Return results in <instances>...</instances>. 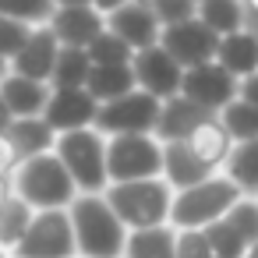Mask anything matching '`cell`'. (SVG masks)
Wrapping results in <instances>:
<instances>
[{
    "label": "cell",
    "mask_w": 258,
    "mask_h": 258,
    "mask_svg": "<svg viewBox=\"0 0 258 258\" xmlns=\"http://www.w3.org/2000/svg\"><path fill=\"white\" fill-rule=\"evenodd\" d=\"M173 258H212L205 230H173Z\"/></svg>",
    "instance_id": "33"
},
{
    "label": "cell",
    "mask_w": 258,
    "mask_h": 258,
    "mask_svg": "<svg viewBox=\"0 0 258 258\" xmlns=\"http://www.w3.org/2000/svg\"><path fill=\"white\" fill-rule=\"evenodd\" d=\"M106 32H113L120 43H127L131 50H145L159 43L163 25L156 22V15L142 4H124L120 11L106 15Z\"/></svg>",
    "instance_id": "15"
},
{
    "label": "cell",
    "mask_w": 258,
    "mask_h": 258,
    "mask_svg": "<svg viewBox=\"0 0 258 258\" xmlns=\"http://www.w3.org/2000/svg\"><path fill=\"white\" fill-rule=\"evenodd\" d=\"M254 202H258V195H254Z\"/></svg>",
    "instance_id": "46"
},
{
    "label": "cell",
    "mask_w": 258,
    "mask_h": 258,
    "mask_svg": "<svg viewBox=\"0 0 258 258\" xmlns=\"http://www.w3.org/2000/svg\"><path fill=\"white\" fill-rule=\"evenodd\" d=\"M156 113H159V99L145 96V92H127L113 103H103L96 113V131L99 135H152L156 127Z\"/></svg>",
    "instance_id": "8"
},
{
    "label": "cell",
    "mask_w": 258,
    "mask_h": 258,
    "mask_svg": "<svg viewBox=\"0 0 258 258\" xmlns=\"http://www.w3.org/2000/svg\"><path fill=\"white\" fill-rule=\"evenodd\" d=\"M85 53H89V64L92 68H124V64H131V57H135V50L127 46V43H120L113 32H99L89 46H85Z\"/></svg>",
    "instance_id": "29"
},
{
    "label": "cell",
    "mask_w": 258,
    "mask_h": 258,
    "mask_svg": "<svg viewBox=\"0 0 258 258\" xmlns=\"http://www.w3.org/2000/svg\"><path fill=\"white\" fill-rule=\"evenodd\" d=\"M240 195L254 198L258 195V138H247V142H237L219 170Z\"/></svg>",
    "instance_id": "21"
},
{
    "label": "cell",
    "mask_w": 258,
    "mask_h": 258,
    "mask_svg": "<svg viewBox=\"0 0 258 258\" xmlns=\"http://www.w3.org/2000/svg\"><path fill=\"white\" fill-rule=\"evenodd\" d=\"M0 258H11V254H8V251H0Z\"/></svg>",
    "instance_id": "45"
},
{
    "label": "cell",
    "mask_w": 258,
    "mask_h": 258,
    "mask_svg": "<svg viewBox=\"0 0 258 258\" xmlns=\"http://www.w3.org/2000/svg\"><path fill=\"white\" fill-rule=\"evenodd\" d=\"M131 75H135V89L152 96V99H170L180 92V64L156 43V46H145V50H135L131 57Z\"/></svg>",
    "instance_id": "9"
},
{
    "label": "cell",
    "mask_w": 258,
    "mask_h": 258,
    "mask_svg": "<svg viewBox=\"0 0 258 258\" xmlns=\"http://www.w3.org/2000/svg\"><path fill=\"white\" fill-rule=\"evenodd\" d=\"M195 4L198 0H156L152 15H156L159 25H177V22L195 18Z\"/></svg>",
    "instance_id": "34"
},
{
    "label": "cell",
    "mask_w": 258,
    "mask_h": 258,
    "mask_svg": "<svg viewBox=\"0 0 258 258\" xmlns=\"http://www.w3.org/2000/svg\"><path fill=\"white\" fill-rule=\"evenodd\" d=\"M0 251H4V247H0Z\"/></svg>",
    "instance_id": "47"
},
{
    "label": "cell",
    "mask_w": 258,
    "mask_h": 258,
    "mask_svg": "<svg viewBox=\"0 0 258 258\" xmlns=\"http://www.w3.org/2000/svg\"><path fill=\"white\" fill-rule=\"evenodd\" d=\"M11 120H15V117H11V110H8V103H4V99H0V135H4V131L11 127Z\"/></svg>",
    "instance_id": "39"
},
{
    "label": "cell",
    "mask_w": 258,
    "mask_h": 258,
    "mask_svg": "<svg viewBox=\"0 0 258 258\" xmlns=\"http://www.w3.org/2000/svg\"><path fill=\"white\" fill-rule=\"evenodd\" d=\"M96 113H99V103L85 89H50L43 120L53 135H68V131L96 127Z\"/></svg>",
    "instance_id": "12"
},
{
    "label": "cell",
    "mask_w": 258,
    "mask_h": 258,
    "mask_svg": "<svg viewBox=\"0 0 258 258\" xmlns=\"http://www.w3.org/2000/svg\"><path fill=\"white\" fill-rule=\"evenodd\" d=\"M11 187H15V198H22L32 212L68 209L78 195L68 170L60 166V159L53 152H43V156L18 163V170L11 173Z\"/></svg>",
    "instance_id": "2"
},
{
    "label": "cell",
    "mask_w": 258,
    "mask_h": 258,
    "mask_svg": "<svg viewBox=\"0 0 258 258\" xmlns=\"http://www.w3.org/2000/svg\"><path fill=\"white\" fill-rule=\"evenodd\" d=\"M0 99L8 103L11 117L22 120V117H43L46 110V99H50V85L43 82H29V78H18V75H4L0 78Z\"/></svg>",
    "instance_id": "19"
},
{
    "label": "cell",
    "mask_w": 258,
    "mask_h": 258,
    "mask_svg": "<svg viewBox=\"0 0 258 258\" xmlns=\"http://www.w3.org/2000/svg\"><path fill=\"white\" fill-rule=\"evenodd\" d=\"M124 4H131V0H92V8L106 18V15H113V11H120Z\"/></svg>",
    "instance_id": "38"
},
{
    "label": "cell",
    "mask_w": 258,
    "mask_h": 258,
    "mask_svg": "<svg viewBox=\"0 0 258 258\" xmlns=\"http://www.w3.org/2000/svg\"><path fill=\"white\" fill-rule=\"evenodd\" d=\"M195 18L216 39H223V36H230V32H237V29L247 25L240 0H198V4H195Z\"/></svg>",
    "instance_id": "23"
},
{
    "label": "cell",
    "mask_w": 258,
    "mask_h": 258,
    "mask_svg": "<svg viewBox=\"0 0 258 258\" xmlns=\"http://www.w3.org/2000/svg\"><path fill=\"white\" fill-rule=\"evenodd\" d=\"M89 71H92V64H89V53L85 50L60 46L57 64H53V75H50V89H85Z\"/></svg>",
    "instance_id": "26"
},
{
    "label": "cell",
    "mask_w": 258,
    "mask_h": 258,
    "mask_svg": "<svg viewBox=\"0 0 258 258\" xmlns=\"http://www.w3.org/2000/svg\"><path fill=\"white\" fill-rule=\"evenodd\" d=\"M57 53H60L57 36H53L46 25H36V29L29 32L25 46L18 50V57L8 64V71L18 75V78H29V82H43V85H50V75H53Z\"/></svg>",
    "instance_id": "13"
},
{
    "label": "cell",
    "mask_w": 258,
    "mask_h": 258,
    "mask_svg": "<svg viewBox=\"0 0 258 258\" xmlns=\"http://www.w3.org/2000/svg\"><path fill=\"white\" fill-rule=\"evenodd\" d=\"M180 96L209 113H219L230 99H237V78L226 75L216 60H209V64L187 68L180 75Z\"/></svg>",
    "instance_id": "11"
},
{
    "label": "cell",
    "mask_w": 258,
    "mask_h": 258,
    "mask_svg": "<svg viewBox=\"0 0 258 258\" xmlns=\"http://www.w3.org/2000/svg\"><path fill=\"white\" fill-rule=\"evenodd\" d=\"M53 15V0H0V18H15L25 25H46Z\"/></svg>",
    "instance_id": "31"
},
{
    "label": "cell",
    "mask_w": 258,
    "mask_h": 258,
    "mask_svg": "<svg viewBox=\"0 0 258 258\" xmlns=\"http://www.w3.org/2000/svg\"><path fill=\"white\" fill-rule=\"evenodd\" d=\"M216 64L226 75H233L237 82L247 78V75H254L258 71V36L247 25L237 29V32H230V36H223L216 43Z\"/></svg>",
    "instance_id": "18"
},
{
    "label": "cell",
    "mask_w": 258,
    "mask_h": 258,
    "mask_svg": "<svg viewBox=\"0 0 258 258\" xmlns=\"http://www.w3.org/2000/svg\"><path fill=\"white\" fill-rule=\"evenodd\" d=\"M4 75H8V60H4V57H0V78H4Z\"/></svg>",
    "instance_id": "44"
},
{
    "label": "cell",
    "mask_w": 258,
    "mask_h": 258,
    "mask_svg": "<svg viewBox=\"0 0 258 258\" xmlns=\"http://www.w3.org/2000/svg\"><path fill=\"white\" fill-rule=\"evenodd\" d=\"M240 8H244V22H247V29L258 36V0H240Z\"/></svg>",
    "instance_id": "37"
},
{
    "label": "cell",
    "mask_w": 258,
    "mask_h": 258,
    "mask_svg": "<svg viewBox=\"0 0 258 258\" xmlns=\"http://www.w3.org/2000/svg\"><path fill=\"white\" fill-rule=\"evenodd\" d=\"M216 43L219 39L198 18H187V22H177V25H163V32H159V46L180 64V71L216 60Z\"/></svg>",
    "instance_id": "10"
},
{
    "label": "cell",
    "mask_w": 258,
    "mask_h": 258,
    "mask_svg": "<svg viewBox=\"0 0 258 258\" xmlns=\"http://www.w3.org/2000/svg\"><path fill=\"white\" fill-rule=\"evenodd\" d=\"M240 258H258V240H254V244H251V247H247V251H244Z\"/></svg>",
    "instance_id": "42"
},
{
    "label": "cell",
    "mask_w": 258,
    "mask_h": 258,
    "mask_svg": "<svg viewBox=\"0 0 258 258\" xmlns=\"http://www.w3.org/2000/svg\"><path fill=\"white\" fill-rule=\"evenodd\" d=\"M184 145H187V149H191V152H195L209 170H216V173H219V170H223V163H226V156H230V149H233V138L223 131V124H219V120H216V113H212V117H205V120H202V124L184 138Z\"/></svg>",
    "instance_id": "20"
},
{
    "label": "cell",
    "mask_w": 258,
    "mask_h": 258,
    "mask_svg": "<svg viewBox=\"0 0 258 258\" xmlns=\"http://www.w3.org/2000/svg\"><path fill=\"white\" fill-rule=\"evenodd\" d=\"M71 233H75V254L78 258H120L127 230L113 216L103 195H75L68 205Z\"/></svg>",
    "instance_id": "1"
},
{
    "label": "cell",
    "mask_w": 258,
    "mask_h": 258,
    "mask_svg": "<svg viewBox=\"0 0 258 258\" xmlns=\"http://www.w3.org/2000/svg\"><path fill=\"white\" fill-rule=\"evenodd\" d=\"M219 223H223V226H226L244 247H251V244L258 240V202L244 195V198H240V202H237Z\"/></svg>",
    "instance_id": "30"
},
{
    "label": "cell",
    "mask_w": 258,
    "mask_h": 258,
    "mask_svg": "<svg viewBox=\"0 0 258 258\" xmlns=\"http://www.w3.org/2000/svg\"><path fill=\"white\" fill-rule=\"evenodd\" d=\"M173 226H149V230H127L124 254L120 258H173Z\"/></svg>",
    "instance_id": "25"
},
{
    "label": "cell",
    "mask_w": 258,
    "mask_h": 258,
    "mask_svg": "<svg viewBox=\"0 0 258 258\" xmlns=\"http://www.w3.org/2000/svg\"><path fill=\"white\" fill-rule=\"evenodd\" d=\"M205 117H212V113L202 110V106H195L191 99H184V96L177 92V96H170V99L159 103L152 138H156L159 145H166V142H184V138L205 120Z\"/></svg>",
    "instance_id": "16"
},
{
    "label": "cell",
    "mask_w": 258,
    "mask_h": 258,
    "mask_svg": "<svg viewBox=\"0 0 258 258\" xmlns=\"http://www.w3.org/2000/svg\"><path fill=\"white\" fill-rule=\"evenodd\" d=\"M11 258H78L68 209L36 212L25 237L11 247Z\"/></svg>",
    "instance_id": "7"
},
{
    "label": "cell",
    "mask_w": 258,
    "mask_h": 258,
    "mask_svg": "<svg viewBox=\"0 0 258 258\" xmlns=\"http://www.w3.org/2000/svg\"><path fill=\"white\" fill-rule=\"evenodd\" d=\"M212 258H216V254H212Z\"/></svg>",
    "instance_id": "48"
},
{
    "label": "cell",
    "mask_w": 258,
    "mask_h": 258,
    "mask_svg": "<svg viewBox=\"0 0 258 258\" xmlns=\"http://www.w3.org/2000/svg\"><path fill=\"white\" fill-rule=\"evenodd\" d=\"M11 195H15V187H11V177H4V173H0V205H4Z\"/></svg>",
    "instance_id": "40"
},
{
    "label": "cell",
    "mask_w": 258,
    "mask_h": 258,
    "mask_svg": "<svg viewBox=\"0 0 258 258\" xmlns=\"http://www.w3.org/2000/svg\"><path fill=\"white\" fill-rule=\"evenodd\" d=\"M29 32H32V25H25V22H15V18H0V57H4L8 64L18 57V50L25 46Z\"/></svg>",
    "instance_id": "32"
},
{
    "label": "cell",
    "mask_w": 258,
    "mask_h": 258,
    "mask_svg": "<svg viewBox=\"0 0 258 258\" xmlns=\"http://www.w3.org/2000/svg\"><path fill=\"white\" fill-rule=\"evenodd\" d=\"M163 170V145L152 135H110L106 138V180L131 184L159 177Z\"/></svg>",
    "instance_id": "6"
},
{
    "label": "cell",
    "mask_w": 258,
    "mask_h": 258,
    "mask_svg": "<svg viewBox=\"0 0 258 258\" xmlns=\"http://www.w3.org/2000/svg\"><path fill=\"white\" fill-rule=\"evenodd\" d=\"M131 4H142V8H149V11H152V8H156V0H131Z\"/></svg>",
    "instance_id": "43"
},
{
    "label": "cell",
    "mask_w": 258,
    "mask_h": 258,
    "mask_svg": "<svg viewBox=\"0 0 258 258\" xmlns=\"http://www.w3.org/2000/svg\"><path fill=\"white\" fill-rule=\"evenodd\" d=\"M46 29L57 36V43H60V46L85 50V46H89L103 29H106V18H103L92 4H85V8H53V15H50Z\"/></svg>",
    "instance_id": "14"
},
{
    "label": "cell",
    "mask_w": 258,
    "mask_h": 258,
    "mask_svg": "<svg viewBox=\"0 0 258 258\" xmlns=\"http://www.w3.org/2000/svg\"><path fill=\"white\" fill-rule=\"evenodd\" d=\"M4 135H8V142L15 145V152H18L22 163L32 159V156L53 152V142H57V135L46 127L43 117H22V120H11V127H8Z\"/></svg>",
    "instance_id": "22"
},
{
    "label": "cell",
    "mask_w": 258,
    "mask_h": 258,
    "mask_svg": "<svg viewBox=\"0 0 258 258\" xmlns=\"http://www.w3.org/2000/svg\"><path fill=\"white\" fill-rule=\"evenodd\" d=\"M92 0H53V8H85Z\"/></svg>",
    "instance_id": "41"
},
{
    "label": "cell",
    "mask_w": 258,
    "mask_h": 258,
    "mask_svg": "<svg viewBox=\"0 0 258 258\" xmlns=\"http://www.w3.org/2000/svg\"><path fill=\"white\" fill-rule=\"evenodd\" d=\"M53 156L68 170L78 195H103L106 191V184H110L106 180V135H99L96 127L57 135Z\"/></svg>",
    "instance_id": "4"
},
{
    "label": "cell",
    "mask_w": 258,
    "mask_h": 258,
    "mask_svg": "<svg viewBox=\"0 0 258 258\" xmlns=\"http://www.w3.org/2000/svg\"><path fill=\"white\" fill-rule=\"evenodd\" d=\"M32 216H36V212H32L22 198H15V195H11L4 205H0V247H4L8 254H11V247L25 237Z\"/></svg>",
    "instance_id": "28"
},
{
    "label": "cell",
    "mask_w": 258,
    "mask_h": 258,
    "mask_svg": "<svg viewBox=\"0 0 258 258\" xmlns=\"http://www.w3.org/2000/svg\"><path fill=\"white\" fill-rule=\"evenodd\" d=\"M237 99H244L247 106H254V110H258V71L237 82Z\"/></svg>",
    "instance_id": "36"
},
{
    "label": "cell",
    "mask_w": 258,
    "mask_h": 258,
    "mask_svg": "<svg viewBox=\"0 0 258 258\" xmlns=\"http://www.w3.org/2000/svg\"><path fill=\"white\" fill-rule=\"evenodd\" d=\"M244 195L223 177V173H212L209 180L187 187V191H173V202H170V226L173 230H205L212 223H219Z\"/></svg>",
    "instance_id": "5"
},
{
    "label": "cell",
    "mask_w": 258,
    "mask_h": 258,
    "mask_svg": "<svg viewBox=\"0 0 258 258\" xmlns=\"http://www.w3.org/2000/svg\"><path fill=\"white\" fill-rule=\"evenodd\" d=\"M113 216L124 223V230H149V226H170V202L173 191L163 177L131 180V184H106L103 191Z\"/></svg>",
    "instance_id": "3"
},
{
    "label": "cell",
    "mask_w": 258,
    "mask_h": 258,
    "mask_svg": "<svg viewBox=\"0 0 258 258\" xmlns=\"http://www.w3.org/2000/svg\"><path fill=\"white\" fill-rule=\"evenodd\" d=\"M85 92L103 106V103H113L127 92H135V75H131V64L124 68H92L89 78H85Z\"/></svg>",
    "instance_id": "24"
},
{
    "label": "cell",
    "mask_w": 258,
    "mask_h": 258,
    "mask_svg": "<svg viewBox=\"0 0 258 258\" xmlns=\"http://www.w3.org/2000/svg\"><path fill=\"white\" fill-rule=\"evenodd\" d=\"M216 170H209L184 142H166L163 145V170L159 177L170 184V191H187L202 180H209Z\"/></svg>",
    "instance_id": "17"
},
{
    "label": "cell",
    "mask_w": 258,
    "mask_h": 258,
    "mask_svg": "<svg viewBox=\"0 0 258 258\" xmlns=\"http://www.w3.org/2000/svg\"><path fill=\"white\" fill-rule=\"evenodd\" d=\"M216 120H219L223 131L233 138V145H237V142H247V138H258V110L247 106L244 99H230V103L216 113Z\"/></svg>",
    "instance_id": "27"
},
{
    "label": "cell",
    "mask_w": 258,
    "mask_h": 258,
    "mask_svg": "<svg viewBox=\"0 0 258 258\" xmlns=\"http://www.w3.org/2000/svg\"><path fill=\"white\" fill-rule=\"evenodd\" d=\"M18 152H15V145L8 142V135H0V173H4V177H11L15 170H18Z\"/></svg>",
    "instance_id": "35"
}]
</instances>
